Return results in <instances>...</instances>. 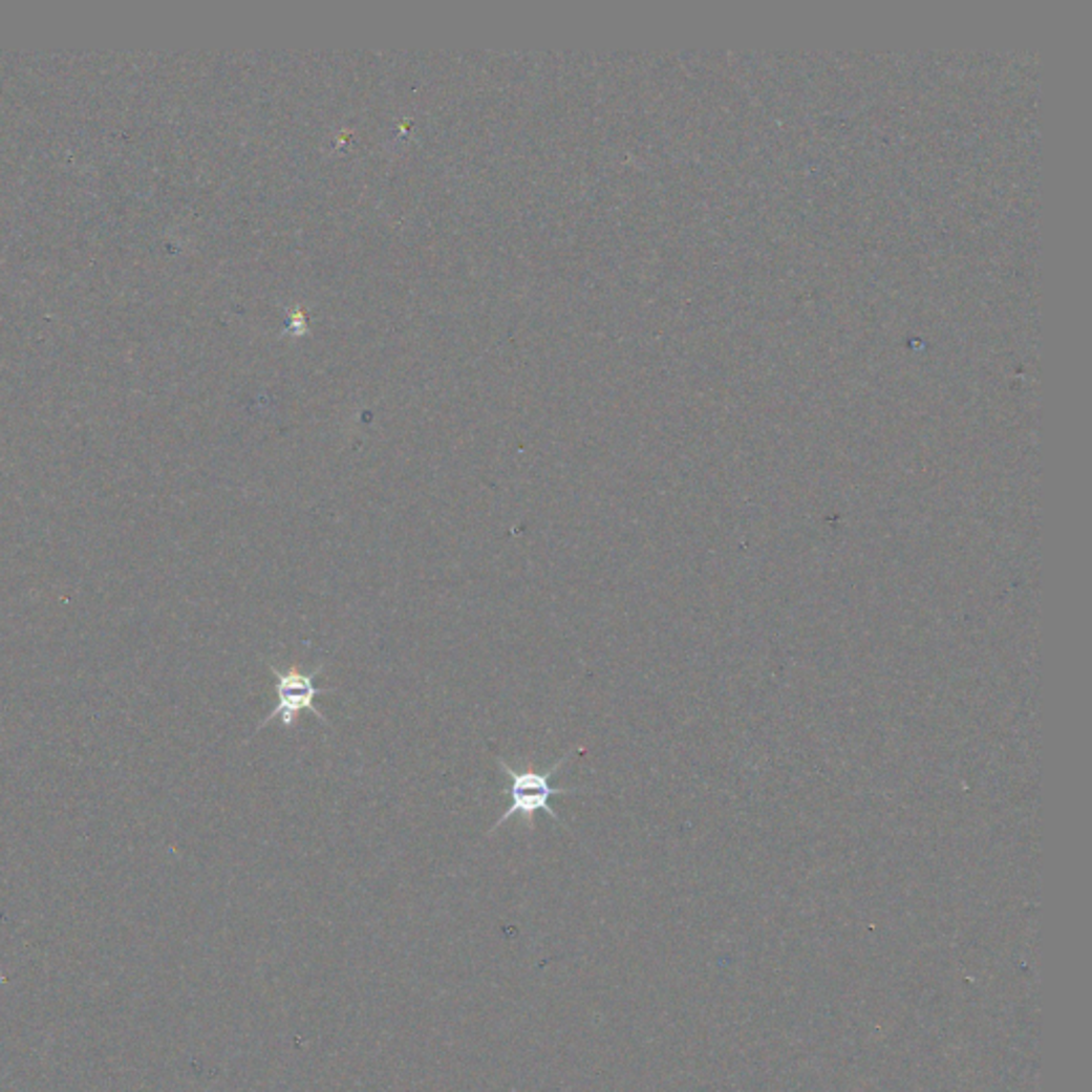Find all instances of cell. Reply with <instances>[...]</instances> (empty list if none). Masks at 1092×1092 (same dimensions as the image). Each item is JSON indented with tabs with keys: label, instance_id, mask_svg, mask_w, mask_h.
<instances>
[{
	"label": "cell",
	"instance_id": "cell-1",
	"mask_svg": "<svg viewBox=\"0 0 1092 1092\" xmlns=\"http://www.w3.org/2000/svg\"><path fill=\"white\" fill-rule=\"evenodd\" d=\"M572 757V751L565 753L557 764L549 766L547 770H536L534 766H528L526 770H515L510 764L504 762V757L497 755V766L504 770V773L510 777V796H512V805L508 807V811L501 813V817L493 823V828L489 830L491 834L504 823L508 821L510 817L519 815L526 823H528V830L532 832L534 830V819H536V813L538 811H544L551 819L555 821H561L559 815L551 809L549 800L553 796H563V794H574L578 792L576 788H553L551 786V777L557 773V770Z\"/></svg>",
	"mask_w": 1092,
	"mask_h": 1092
},
{
	"label": "cell",
	"instance_id": "cell-2",
	"mask_svg": "<svg viewBox=\"0 0 1092 1092\" xmlns=\"http://www.w3.org/2000/svg\"><path fill=\"white\" fill-rule=\"evenodd\" d=\"M323 668H325V664H320L312 672H303L299 664H293V666H288L284 670H280L274 664H270V670H272V675L276 679V687L274 689H276V698L278 700H276L274 711L259 726H256V732H261L274 720H280L286 730H293L295 728V720L303 711L316 715L320 722L327 724V718L316 709V698L325 695V693H334L336 689H331V687H325V689L316 687V677L323 672Z\"/></svg>",
	"mask_w": 1092,
	"mask_h": 1092
}]
</instances>
